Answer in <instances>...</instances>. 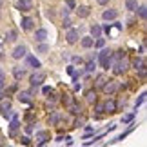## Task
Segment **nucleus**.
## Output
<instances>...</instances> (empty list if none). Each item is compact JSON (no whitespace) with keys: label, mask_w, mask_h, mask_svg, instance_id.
I'll return each instance as SVG.
<instances>
[{"label":"nucleus","mask_w":147,"mask_h":147,"mask_svg":"<svg viewBox=\"0 0 147 147\" xmlns=\"http://www.w3.org/2000/svg\"><path fill=\"white\" fill-rule=\"evenodd\" d=\"M87 102H89V104H94V102H96V93L89 91L87 93Z\"/></svg>","instance_id":"nucleus-25"},{"label":"nucleus","mask_w":147,"mask_h":147,"mask_svg":"<svg viewBox=\"0 0 147 147\" xmlns=\"http://www.w3.org/2000/svg\"><path fill=\"white\" fill-rule=\"evenodd\" d=\"M67 7H69V9L75 7V0H67Z\"/></svg>","instance_id":"nucleus-35"},{"label":"nucleus","mask_w":147,"mask_h":147,"mask_svg":"<svg viewBox=\"0 0 147 147\" xmlns=\"http://www.w3.org/2000/svg\"><path fill=\"white\" fill-rule=\"evenodd\" d=\"M96 2H98V4H100V5H105V4H107V2H109V0H96Z\"/></svg>","instance_id":"nucleus-38"},{"label":"nucleus","mask_w":147,"mask_h":147,"mask_svg":"<svg viewBox=\"0 0 147 147\" xmlns=\"http://www.w3.org/2000/svg\"><path fill=\"white\" fill-rule=\"evenodd\" d=\"M96 111L98 113H104V105H96Z\"/></svg>","instance_id":"nucleus-39"},{"label":"nucleus","mask_w":147,"mask_h":147,"mask_svg":"<svg viewBox=\"0 0 147 147\" xmlns=\"http://www.w3.org/2000/svg\"><path fill=\"white\" fill-rule=\"evenodd\" d=\"M93 44H94V38L93 36H84L82 38V47L89 49V47H93Z\"/></svg>","instance_id":"nucleus-15"},{"label":"nucleus","mask_w":147,"mask_h":147,"mask_svg":"<svg viewBox=\"0 0 147 147\" xmlns=\"http://www.w3.org/2000/svg\"><path fill=\"white\" fill-rule=\"evenodd\" d=\"M116 16H118V11L116 9H107V11L102 13V18H104V20H115Z\"/></svg>","instance_id":"nucleus-8"},{"label":"nucleus","mask_w":147,"mask_h":147,"mask_svg":"<svg viewBox=\"0 0 147 147\" xmlns=\"http://www.w3.org/2000/svg\"><path fill=\"white\" fill-rule=\"evenodd\" d=\"M5 87V78H0V91Z\"/></svg>","instance_id":"nucleus-37"},{"label":"nucleus","mask_w":147,"mask_h":147,"mask_svg":"<svg viewBox=\"0 0 147 147\" xmlns=\"http://www.w3.org/2000/svg\"><path fill=\"white\" fill-rule=\"evenodd\" d=\"M125 7H127L129 11H136V7H138V2H136V0H127Z\"/></svg>","instance_id":"nucleus-22"},{"label":"nucleus","mask_w":147,"mask_h":147,"mask_svg":"<svg viewBox=\"0 0 147 147\" xmlns=\"http://www.w3.org/2000/svg\"><path fill=\"white\" fill-rule=\"evenodd\" d=\"M2 4H4V0H0V9H2Z\"/></svg>","instance_id":"nucleus-41"},{"label":"nucleus","mask_w":147,"mask_h":147,"mask_svg":"<svg viewBox=\"0 0 147 147\" xmlns=\"http://www.w3.org/2000/svg\"><path fill=\"white\" fill-rule=\"evenodd\" d=\"M9 127H11V134H15V133H16V129L20 127V122H18V118H16V116H13V120H11Z\"/></svg>","instance_id":"nucleus-17"},{"label":"nucleus","mask_w":147,"mask_h":147,"mask_svg":"<svg viewBox=\"0 0 147 147\" xmlns=\"http://www.w3.org/2000/svg\"><path fill=\"white\" fill-rule=\"evenodd\" d=\"M58 122H60V116H58V113H53V115L49 116V123H51V125H56Z\"/></svg>","instance_id":"nucleus-23"},{"label":"nucleus","mask_w":147,"mask_h":147,"mask_svg":"<svg viewBox=\"0 0 147 147\" xmlns=\"http://www.w3.org/2000/svg\"><path fill=\"white\" fill-rule=\"evenodd\" d=\"M44 80H46V73H35V75H31V78H29V82H31L33 87L42 86Z\"/></svg>","instance_id":"nucleus-2"},{"label":"nucleus","mask_w":147,"mask_h":147,"mask_svg":"<svg viewBox=\"0 0 147 147\" xmlns=\"http://www.w3.org/2000/svg\"><path fill=\"white\" fill-rule=\"evenodd\" d=\"M0 53H2V44H0Z\"/></svg>","instance_id":"nucleus-42"},{"label":"nucleus","mask_w":147,"mask_h":147,"mask_svg":"<svg viewBox=\"0 0 147 147\" xmlns=\"http://www.w3.org/2000/svg\"><path fill=\"white\" fill-rule=\"evenodd\" d=\"M73 62H75V64H82V58L80 56H73Z\"/></svg>","instance_id":"nucleus-36"},{"label":"nucleus","mask_w":147,"mask_h":147,"mask_svg":"<svg viewBox=\"0 0 147 147\" xmlns=\"http://www.w3.org/2000/svg\"><path fill=\"white\" fill-rule=\"evenodd\" d=\"M71 24H73V22H71L69 18H67V16H64V24H62V26H64V27H67V29H69V27H71Z\"/></svg>","instance_id":"nucleus-31"},{"label":"nucleus","mask_w":147,"mask_h":147,"mask_svg":"<svg viewBox=\"0 0 147 147\" xmlns=\"http://www.w3.org/2000/svg\"><path fill=\"white\" fill-rule=\"evenodd\" d=\"M76 15L80 16V18H87V16L91 15V7H87V5H80V7L76 9Z\"/></svg>","instance_id":"nucleus-7"},{"label":"nucleus","mask_w":147,"mask_h":147,"mask_svg":"<svg viewBox=\"0 0 147 147\" xmlns=\"http://www.w3.org/2000/svg\"><path fill=\"white\" fill-rule=\"evenodd\" d=\"M26 53H27V47H26V46H16L15 51L11 53V56H13L15 60H20L22 56H26Z\"/></svg>","instance_id":"nucleus-3"},{"label":"nucleus","mask_w":147,"mask_h":147,"mask_svg":"<svg viewBox=\"0 0 147 147\" xmlns=\"http://www.w3.org/2000/svg\"><path fill=\"white\" fill-rule=\"evenodd\" d=\"M20 140H22V144H24V145H29V144H31V140L27 138V136H24V138H20Z\"/></svg>","instance_id":"nucleus-34"},{"label":"nucleus","mask_w":147,"mask_h":147,"mask_svg":"<svg viewBox=\"0 0 147 147\" xmlns=\"http://www.w3.org/2000/svg\"><path fill=\"white\" fill-rule=\"evenodd\" d=\"M93 69H94V62H93V60H89V64L86 65V71H87V73H91Z\"/></svg>","instance_id":"nucleus-30"},{"label":"nucleus","mask_w":147,"mask_h":147,"mask_svg":"<svg viewBox=\"0 0 147 147\" xmlns=\"http://www.w3.org/2000/svg\"><path fill=\"white\" fill-rule=\"evenodd\" d=\"M144 102H145V93H142V94H140V98L136 100V104H134V107H136V109H138V107H140V105H142V104H144Z\"/></svg>","instance_id":"nucleus-26"},{"label":"nucleus","mask_w":147,"mask_h":147,"mask_svg":"<svg viewBox=\"0 0 147 147\" xmlns=\"http://www.w3.org/2000/svg\"><path fill=\"white\" fill-rule=\"evenodd\" d=\"M104 44H105V40H104V38H100V36H98V40L94 42L93 46H96V47H104Z\"/></svg>","instance_id":"nucleus-29"},{"label":"nucleus","mask_w":147,"mask_h":147,"mask_svg":"<svg viewBox=\"0 0 147 147\" xmlns=\"http://www.w3.org/2000/svg\"><path fill=\"white\" fill-rule=\"evenodd\" d=\"M13 76L16 78V80H22V78L26 76V69H24V67H15V69H13Z\"/></svg>","instance_id":"nucleus-13"},{"label":"nucleus","mask_w":147,"mask_h":147,"mask_svg":"<svg viewBox=\"0 0 147 147\" xmlns=\"http://www.w3.org/2000/svg\"><path fill=\"white\" fill-rule=\"evenodd\" d=\"M102 89H104V93H107V94H113L116 91V84L113 82V80H105V84L102 86Z\"/></svg>","instance_id":"nucleus-5"},{"label":"nucleus","mask_w":147,"mask_h":147,"mask_svg":"<svg viewBox=\"0 0 147 147\" xmlns=\"http://www.w3.org/2000/svg\"><path fill=\"white\" fill-rule=\"evenodd\" d=\"M33 24H35V20H33V18H29V16L22 18V29H24V31H29V29H33Z\"/></svg>","instance_id":"nucleus-10"},{"label":"nucleus","mask_w":147,"mask_h":147,"mask_svg":"<svg viewBox=\"0 0 147 147\" xmlns=\"http://www.w3.org/2000/svg\"><path fill=\"white\" fill-rule=\"evenodd\" d=\"M7 109H11V102H9V100L4 102V104L0 105V111H7Z\"/></svg>","instance_id":"nucleus-28"},{"label":"nucleus","mask_w":147,"mask_h":147,"mask_svg":"<svg viewBox=\"0 0 147 147\" xmlns=\"http://www.w3.org/2000/svg\"><path fill=\"white\" fill-rule=\"evenodd\" d=\"M36 140H40L38 144L44 145V144H46L47 140H49V133H47V131H40V133H36Z\"/></svg>","instance_id":"nucleus-12"},{"label":"nucleus","mask_w":147,"mask_h":147,"mask_svg":"<svg viewBox=\"0 0 147 147\" xmlns=\"http://www.w3.org/2000/svg\"><path fill=\"white\" fill-rule=\"evenodd\" d=\"M133 65H134V69H144V67H145V62L142 58H136V60L133 62Z\"/></svg>","instance_id":"nucleus-24"},{"label":"nucleus","mask_w":147,"mask_h":147,"mask_svg":"<svg viewBox=\"0 0 147 147\" xmlns=\"http://www.w3.org/2000/svg\"><path fill=\"white\" fill-rule=\"evenodd\" d=\"M65 40H67V44H76L78 31L76 29H69V31H67V35H65Z\"/></svg>","instance_id":"nucleus-6"},{"label":"nucleus","mask_w":147,"mask_h":147,"mask_svg":"<svg viewBox=\"0 0 147 147\" xmlns=\"http://www.w3.org/2000/svg\"><path fill=\"white\" fill-rule=\"evenodd\" d=\"M35 38H36V42H44L47 38V31L46 29H38L36 33H35Z\"/></svg>","instance_id":"nucleus-14"},{"label":"nucleus","mask_w":147,"mask_h":147,"mask_svg":"<svg viewBox=\"0 0 147 147\" xmlns=\"http://www.w3.org/2000/svg\"><path fill=\"white\" fill-rule=\"evenodd\" d=\"M133 118H134L133 115H125V116H123V118H122V122H123V123H129V122H131V120H133Z\"/></svg>","instance_id":"nucleus-32"},{"label":"nucleus","mask_w":147,"mask_h":147,"mask_svg":"<svg viewBox=\"0 0 147 147\" xmlns=\"http://www.w3.org/2000/svg\"><path fill=\"white\" fill-rule=\"evenodd\" d=\"M5 38H7V42H15L16 38H18V33H16L15 29H9L7 33H5Z\"/></svg>","instance_id":"nucleus-19"},{"label":"nucleus","mask_w":147,"mask_h":147,"mask_svg":"<svg viewBox=\"0 0 147 147\" xmlns=\"http://www.w3.org/2000/svg\"><path fill=\"white\" fill-rule=\"evenodd\" d=\"M18 100L24 102V104H29V102H31V93H29V91H22V93L18 94Z\"/></svg>","instance_id":"nucleus-16"},{"label":"nucleus","mask_w":147,"mask_h":147,"mask_svg":"<svg viewBox=\"0 0 147 147\" xmlns=\"http://www.w3.org/2000/svg\"><path fill=\"white\" fill-rule=\"evenodd\" d=\"M104 111H107V113H115V111H116V102H115V100H107L105 104H104Z\"/></svg>","instance_id":"nucleus-11"},{"label":"nucleus","mask_w":147,"mask_h":147,"mask_svg":"<svg viewBox=\"0 0 147 147\" xmlns=\"http://www.w3.org/2000/svg\"><path fill=\"white\" fill-rule=\"evenodd\" d=\"M47 49H49V47L46 46V44H40V47H38V51H40V53H46Z\"/></svg>","instance_id":"nucleus-33"},{"label":"nucleus","mask_w":147,"mask_h":147,"mask_svg":"<svg viewBox=\"0 0 147 147\" xmlns=\"http://www.w3.org/2000/svg\"><path fill=\"white\" fill-rule=\"evenodd\" d=\"M98 62L104 69H109L111 67V51L109 49H102L98 53Z\"/></svg>","instance_id":"nucleus-1"},{"label":"nucleus","mask_w":147,"mask_h":147,"mask_svg":"<svg viewBox=\"0 0 147 147\" xmlns=\"http://www.w3.org/2000/svg\"><path fill=\"white\" fill-rule=\"evenodd\" d=\"M136 11H138V16H140L142 20L147 18V7H145V5H140V7H136Z\"/></svg>","instance_id":"nucleus-21"},{"label":"nucleus","mask_w":147,"mask_h":147,"mask_svg":"<svg viewBox=\"0 0 147 147\" xmlns=\"http://www.w3.org/2000/svg\"><path fill=\"white\" fill-rule=\"evenodd\" d=\"M2 98H4V93H2V91H0V100H2Z\"/></svg>","instance_id":"nucleus-40"},{"label":"nucleus","mask_w":147,"mask_h":147,"mask_svg":"<svg viewBox=\"0 0 147 147\" xmlns=\"http://www.w3.org/2000/svg\"><path fill=\"white\" fill-rule=\"evenodd\" d=\"M125 69H127V62L125 60H118L116 65H115V73L116 75H122V73H125Z\"/></svg>","instance_id":"nucleus-9"},{"label":"nucleus","mask_w":147,"mask_h":147,"mask_svg":"<svg viewBox=\"0 0 147 147\" xmlns=\"http://www.w3.org/2000/svg\"><path fill=\"white\" fill-rule=\"evenodd\" d=\"M104 84H105V76H104V75L96 76V86H98V87H102V86H104Z\"/></svg>","instance_id":"nucleus-27"},{"label":"nucleus","mask_w":147,"mask_h":147,"mask_svg":"<svg viewBox=\"0 0 147 147\" xmlns=\"http://www.w3.org/2000/svg\"><path fill=\"white\" fill-rule=\"evenodd\" d=\"M27 65H31V67H35V69H38V67H40V60H36L35 56H27Z\"/></svg>","instance_id":"nucleus-20"},{"label":"nucleus","mask_w":147,"mask_h":147,"mask_svg":"<svg viewBox=\"0 0 147 147\" xmlns=\"http://www.w3.org/2000/svg\"><path fill=\"white\" fill-rule=\"evenodd\" d=\"M16 7L20 11H31L33 9V2L31 0H18V2H16Z\"/></svg>","instance_id":"nucleus-4"},{"label":"nucleus","mask_w":147,"mask_h":147,"mask_svg":"<svg viewBox=\"0 0 147 147\" xmlns=\"http://www.w3.org/2000/svg\"><path fill=\"white\" fill-rule=\"evenodd\" d=\"M100 35H102V27H100L98 24L91 26V36H93V38H98Z\"/></svg>","instance_id":"nucleus-18"}]
</instances>
